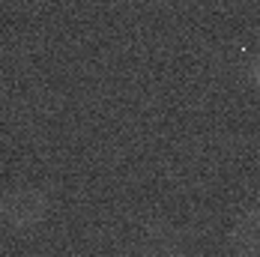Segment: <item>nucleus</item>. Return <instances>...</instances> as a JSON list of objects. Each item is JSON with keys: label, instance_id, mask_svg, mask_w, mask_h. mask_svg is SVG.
Instances as JSON below:
<instances>
[{"label": "nucleus", "instance_id": "f257e3e1", "mask_svg": "<svg viewBox=\"0 0 260 257\" xmlns=\"http://www.w3.org/2000/svg\"><path fill=\"white\" fill-rule=\"evenodd\" d=\"M248 75H251V81H254V87L260 90V54H254V57H251V66H248Z\"/></svg>", "mask_w": 260, "mask_h": 257}]
</instances>
